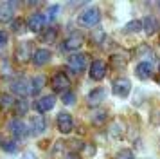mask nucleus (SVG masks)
I'll list each match as a JSON object with an SVG mask.
<instances>
[{"label": "nucleus", "instance_id": "nucleus-1", "mask_svg": "<svg viewBox=\"0 0 160 159\" xmlns=\"http://www.w3.org/2000/svg\"><path fill=\"white\" fill-rule=\"evenodd\" d=\"M56 127L61 134H70L74 130V118L68 112H59L56 118Z\"/></svg>", "mask_w": 160, "mask_h": 159}, {"label": "nucleus", "instance_id": "nucleus-2", "mask_svg": "<svg viewBox=\"0 0 160 159\" xmlns=\"http://www.w3.org/2000/svg\"><path fill=\"white\" fill-rule=\"evenodd\" d=\"M99 20H101V11L95 9V7L83 11V13L79 14V18H78V22H79L81 25H97Z\"/></svg>", "mask_w": 160, "mask_h": 159}, {"label": "nucleus", "instance_id": "nucleus-3", "mask_svg": "<svg viewBox=\"0 0 160 159\" xmlns=\"http://www.w3.org/2000/svg\"><path fill=\"white\" fill-rule=\"evenodd\" d=\"M68 69L74 72V74H81V72L85 71V67H87V54H81V52H76L72 56L68 58Z\"/></svg>", "mask_w": 160, "mask_h": 159}, {"label": "nucleus", "instance_id": "nucleus-4", "mask_svg": "<svg viewBox=\"0 0 160 159\" xmlns=\"http://www.w3.org/2000/svg\"><path fill=\"white\" fill-rule=\"evenodd\" d=\"M112 90H113V94L119 96V98H126V96L131 92V81L128 78L113 80V83H112Z\"/></svg>", "mask_w": 160, "mask_h": 159}, {"label": "nucleus", "instance_id": "nucleus-5", "mask_svg": "<svg viewBox=\"0 0 160 159\" xmlns=\"http://www.w3.org/2000/svg\"><path fill=\"white\" fill-rule=\"evenodd\" d=\"M106 71H108V67H106V63H104L102 60H94V62L90 63V71H88V74H90V78L92 80L101 81V80L106 76Z\"/></svg>", "mask_w": 160, "mask_h": 159}, {"label": "nucleus", "instance_id": "nucleus-6", "mask_svg": "<svg viewBox=\"0 0 160 159\" xmlns=\"http://www.w3.org/2000/svg\"><path fill=\"white\" fill-rule=\"evenodd\" d=\"M45 24H47V16L43 13H32L27 20V27L34 33H40V31H45Z\"/></svg>", "mask_w": 160, "mask_h": 159}, {"label": "nucleus", "instance_id": "nucleus-7", "mask_svg": "<svg viewBox=\"0 0 160 159\" xmlns=\"http://www.w3.org/2000/svg\"><path fill=\"white\" fill-rule=\"evenodd\" d=\"M51 83H52V90H54V92H67V89L70 87V80H68L67 74L58 72V74L52 76Z\"/></svg>", "mask_w": 160, "mask_h": 159}, {"label": "nucleus", "instance_id": "nucleus-8", "mask_svg": "<svg viewBox=\"0 0 160 159\" xmlns=\"http://www.w3.org/2000/svg\"><path fill=\"white\" fill-rule=\"evenodd\" d=\"M9 130H11V134H15L16 137H27L31 134V127L29 125H25L22 119H13V121H9Z\"/></svg>", "mask_w": 160, "mask_h": 159}, {"label": "nucleus", "instance_id": "nucleus-9", "mask_svg": "<svg viewBox=\"0 0 160 159\" xmlns=\"http://www.w3.org/2000/svg\"><path fill=\"white\" fill-rule=\"evenodd\" d=\"M11 90L16 92V94H20L22 98H25L27 94H31V80H25V78L13 80V83H11Z\"/></svg>", "mask_w": 160, "mask_h": 159}, {"label": "nucleus", "instance_id": "nucleus-10", "mask_svg": "<svg viewBox=\"0 0 160 159\" xmlns=\"http://www.w3.org/2000/svg\"><path fill=\"white\" fill-rule=\"evenodd\" d=\"M83 43H85V36H83V33L74 31V33H70L68 38L65 40V49L67 51H78Z\"/></svg>", "mask_w": 160, "mask_h": 159}, {"label": "nucleus", "instance_id": "nucleus-11", "mask_svg": "<svg viewBox=\"0 0 160 159\" xmlns=\"http://www.w3.org/2000/svg\"><path fill=\"white\" fill-rule=\"evenodd\" d=\"M104 98H106V90H104L102 87H97V89H94V90H90V92H88L87 105H88V107H97Z\"/></svg>", "mask_w": 160, "mask_h": 159}, {"label": "nucleus", "instance_id": "nucleus-12", "mask_svg": "<svg viewBox=\"0 0 160 159\" xmlns=\"http://www.w3.org/2000/svg\"><path fill=\"white\" fill-rule=\"evenodd\" d=\"M13 14H15V4L13 2H0V22L2 24L13 22Z\"/></svg>", "mask_w": 160, "mask_h": 159}, {"label": "nucleus", "instance_id": "nucleus-13", "mask_svg": "<svg viewBox=\"0 0 160 159\" xmlns=\"http://www.w3.org/2000/svg\"><path fill=\"white\" fill-rule=\"evenodd\" d=\"M54 103H56V98L49 94V96H43L38 101H34V108L38 110V114H43V112H49L54 107Z\"/></svg>", "mask_w": 160, "mask_h": 159}, {"label": "nucleus", "instance_id": "nucleus-14", "mask_svg": "<svg viewBox=\"0 0 160 159\" xmlns=\"http://www.w3.org/2000/svg\"><path fill=\"white\" fill-rule=\"evenodd\" d=\"M51 58H52V52L49 49H36L32 52V63L36 67H42V65L49 63Z\"/></svg>", "mask_w": 160, "mask_h": 159}, {"label": "nucleus", "instance_id": "nucleus-15", "mask_svg": "<svg viewBox=\"0 0 160 159\" xmlns=\"http://www.w3.org/2000/svg\"><path fill=\"white\" fill-rule=\"evenodd\" d=\"M31 134H34V136H40L42 132H45V127H47V123H45V118L42 114H36L31 118Z\"/></svg>", "mask_w": 160, "mask_h": 159}, {"label": "nucleus", "instance_id": "nucleus-16", "mask_svg": "<svg viewBox=\"0 0 160 159\" xmlns=\"http://www.w3.org/2000/svg\"><path fill=\"white\" fill-rule=\"evenodd\" d=\"M15 56L18 62H27V60H32V54H31V42H22L18 47H16Z\"/></svg>", "mask_w": 160, "mask_h": 159}, {"label": "nucleus", "instance_id": "nucleus-17", "mask_svg": "<svg viewBox=\"0 0 160 159\" xmlns=\"http://www.w3.org/2000/svg\"><path fill=\"white\" fill-rule=\"evenodd\" d=\"M158 25H160L158 20H157L155 16H151V14H149V16H146L144 20H142V29H144V33L148 36L155 35V33L158 31Z\"/></svg>", "mask_w": 160, "mask_h": 159}, {"label": "nucleus", "instance_id": "nucleus-18", "mask_svg": "<svg viewBox=\"0 0 160 159\" xmlns=\"http://www.w3.org/2000/svg\"><path fill=\"white\" fill-rule=\"evenodd\" d=\"M135 74H137L138 80H149L153 74V67L151 63H148V62H140L137 65V69H135Z\"/></svg>", "mask_w": 160, "mask_h": 159}, {"label": "nucleus", "instance_id": "nucleus-19", "mask_svg": "<svg viewBox=\"0 0 160 159\" xmlns=\"http://www.w3.org/2000/svg\"><path fill=\"white\" fill-rule=\"evenodd\" d=\"M110 65H112V69L122 71L124 67L128 65V58L124 56V54H112L110 56Z\"/></svg>", "mask_w": 160, "mask_h": 159}, {"label": "nucleus", "instance_id": "nucleus-20", "mask_svg": "<svg viewBox=\"0 0 160 159\" xmlns=\"http://www.w3.org/2000/svg\"><path fill=\"white\" fill-rule=\"evenodd\" d=\"M45 85V76H34L31 80V94H38Z\"/></svg>", "mask_w": 160, "mask_h": 159}, {"label": "nucleus", "instance_id": "nucleus-21", "mask_svg": "<svg viewBox=\"0 0 160 159\" xmlns=\"http://www.w3.org/2000/svg\"><path fill=\"white\" fill-rule=\"evenodd\" d=\"M142 31V22L140 20H131L124 25V33L128 35H133V33H140Z\"/></svg>", "mask_w": 160, "mask_h": 159}, {"label": "nucleus", "instance_id": "nucleus-22", "mask_svg": "<svg viewBox=\"0 0 160 159\" xmlns=\"http://www.w3.org/2000/svg\"><path fill=\"white\" fill-rule=\"evenodd\" d=\"M27 110H29V103H27V100H25V98H22V100H16V103H15V112H16V116L27 114Z\"/></svg>", "mask_w": 160, "mask_h": 159}, {"label": "nucleus", "instance_id": "nucleus-23", "mask_svg": "<svg viewBox=\"0 0 160 159\" xmlns=\"http://www.w3.org/2000/svg\"><path fill=\"white\" fill-rule=\"evenodd\" d=\"M56 36H58V31H56V27H49V29H45V31H43L42 40H43L45 43H54Z\"/></svg>", "mask_w": 160, "mask_h": 159}, {"label": "nucleus", "instance_id": "nucleus-24", "mask_svg": "<svg viewBox=\"0 0 160 159\" xmlns=\"http://www.w3.org/2000/svg\"><path fill=\"white\" fill-rule=\"evenodd\" d=\"M11 29H13V33H16V35H22L23 31H25V20H22V18L13 20L11 22Z\"/></svg>", "mask_w": 160, "mask_h": 159}, {"label": "nucleus", "instance_id": "nucleus-25", "mask_svg": "<svg viewBox=\"0 0 160 159\" xmlns=\"http://www.w3.org/2000/svg\"><path fill=\"white\" fill-rule=\"evenodd\" d=\"M106 119H108V112H106V110H97V112L92 116V123H94V125H102Z\"/></svg>", "mask_w": 160, "mask_h": 159}, {"label": "nucleus", "instance_id": "nucleus-26", "mask_svg": "<svg viewBox=\"0 0 160 159\" xmlns=\"http://www.w3.org/2000/svg\"><path fill=\"white\" fill-rule=\"evenodd\" d=\"M110 134L113 137H122V134H124V129H122V125H121V121H113L112 123V129H110Z\"/></svg>", "mask_w": 160, "mask_h": 159}, {"label": "nucleus", "instance_id": "nucleus-27", "mask_svg": "<svg viewBox=\"0 0 160 159\" xmlns=\"http://www.w3.org/2000/svg\"><path fill=\"white\" fill-rule=\"evenodd\" d=\"M15 103H16V101H13L11 94H4V96H2V100H0V105H2L4 110H9L11 107H15Z\"/></svg>", "mask_w": 160, "mask_h": 159}, {"label": "nucleus", "instance_id": "nucleus-28", "mask_svg": "<svg viewBox=\"0 0 160 159\" xmlns=\"http://www.w3.org/2000/svg\"><path fill=\"white\" fill-rule=\"evenodd\" d=\"M61 101H63L65 105H74V103H76V92H72V90L63 92V96H61Z\"/></svg>", "mask_w": 160, "mask_h": 159}, {"label": "nucleus", "instance_id": "nucleus-29", "mask_svg": "<svg viewBox=\"0 0 160 159\" xmlns=\"http://www.w3.org/2000/svg\"><path fill=\"white\" fill-rule=\"evenodd\" d=\"M0 146H2L6 152H15L16 150V143L15 141H9V139H4V141L0 143Z\"/></svg>", "mask_w": 160, "mask_h": 159}, {"label": "nucleus", "instance_id": "nucleus-30", "mask_svg": "<svg viewBox=\"0 0 160 159\" xmlns=\"http://www.w3.org/2000/svg\"><path fill=\"white\" fill-rule=\"evenodd\" d=\"M104 31H102V29H97V31H94V33H92V42L94 43H101L102 40H104Z\"/></svg>", "mask_w": 160, "mask_h": 159}, {"label": "nucleus", "instance_id": "nucleus-31", "mask_svg": "<svg viewBox=\"0 0 160 159\" xmlns=\"http://www.w3.org/2000/svg\"><path fill=\"white\" fill-rule=\"evenodd\" d=\"M58 11H59V6H58V4L51 6V7H49V11H47V14H45V16H47V20H54V18L58 16Z\"/></svg>", "mask_w": 160, "mask_h": 159}, {"label": "nucleus", "instance_id": "nucleus-32", "mask_svg": "<svg viewBox=\"0 0 160 159\" xmlns=\"http://www.w3.org/2000/svg\"><path fill=\"white\" fill-rule=\"evenodd\" d=\"M113 159H135V157H133V152H131V150L124 148V150L117 152V156H115Z\"/></svg>", "mask_w": 160, "mask_h": 159}, {"label": "nucleus", "instance_id": "nucleus-33", "mask_svg": "<svg viewBox=\"0 0 160 159\" xmlns=\"http://www.w3.org/2000/svg\"><path fill=\"white\" fill-rule=\"evenodd\" d=\"M8 40H9L8 33H6V31H0V47H4V45L8 43Z\"/></svg>", "mask_w": 160, "mask_h": 159}, {"label": "nucleus", "instance_id": "nucleus-34", "mask_svg": "<svg viewBox=\"0 0 160 159\" xmlns=\"http://www.w3.org/2000/svg\"><path fill=\"white\" fill-rule=\"evenodd\" d=\"M20 159H34V154H32V152H25Z\"/></svg>", "mask_w": 160, "mask_h": 159}, {"label": "nucleus", "instance_id": "nucleus-35", "mask_svg": "<svg viewBox=\"0 0 160 159\" xmlns=\"http://www.w3.org/2000/svg\"><path fill=\"white\" fill-rule=\"evenodd\" d=\"M65 159H79V156H76V154H68Z\"/></svg>", "mask_w": 160, "mask_h": 159}, {"label": "nucleus", "instance_id": "nucleus-36", "mask_svg": "<svg viewBox=\"0 0 160 159\" xmlns=\"http://www.w3.org/2000/svg\"><path fill=\"white\" fill-rule=\"evenodd\" d=\"M157 81H158V85H160V74H158V76H157Z\"/></svg>", "mask_w": 160, "mask_h": 159}, {"label": "nucleus", "instance_id": "nucleus-37", "mask_svg": "<svg viewBox=\"0 0 160 159\" xmlns=\"http://www.w3.org/2000/svg\"><path fill=\"white\" fill-rule=\"evenodd\" d=\"M0 98H2V96H0Z\"/></svg>", "mask_w": 160, "mask_h": 159}]
</instances>
